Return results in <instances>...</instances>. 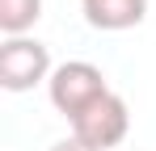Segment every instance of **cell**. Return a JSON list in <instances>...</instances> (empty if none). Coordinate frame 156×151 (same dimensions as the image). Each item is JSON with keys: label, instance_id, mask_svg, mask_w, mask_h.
<instances>
[{"label": "cell", "instance_id": "1", "mask_svg": "<svg viewBox=\"0 0 156 151\" xmlns=\"http://www.w3.org/2000/svg\"><path fill=\"white\" fill-rule=\"evenodd\" d=\"M47 92H51V105L72 122L76 113H84L93 101H101L110 92V84H105L101 67H93V63H84V59H68V63H59L47 80Z\"/></svg>", "mask_w": 156, "mask_h": 151}, {"label": "cell", "instance_id": "2", "mask_svg": "<svg viewBox=\"0 0 156 151\" xmlns=\"http://www.w3.org/2000/svg\"><path fill=\"white\" fill-rule=\"evenodd\" d=\"M51 50L38 38H4L0 42V88L30 92L34 84L51 80Z\"/></svg>", "mask_w": 156, "mask_h": 151}, {"label": "cell", "instance_id": "3", "mask_svg": "<svg viewBox=\"0 0 156 151\" xmlns=\"http://www.w3.org/2000/svg\"><path fill=\"white\" fill-rule=\"evenodd\" d=\"M127 130H131V109H127V101L118 97V92H105L101 101H93L84 113L72 118V139L89 143L93 151L118 147L127 139Z\"/></svg>", "mask_w": 156, "mask_h": 151}, {"label": "cell", "instance_id": "4", "mask_svg": "<svg viewBox=\"0 0 156 151\" xmlns=\"http://www.w3.org/2000/svg\"><path fill=\"white\" fill-rule=\"evenodd\" d=\"M144 17H148V0H89L84 4V21L93 29H105V34L131 29Z\"/></svg>", "mask_w": 156, "mask_h": 151}, {"label": "cell", "instance_id": "5", "mask_svg": "<svg viewBox=\"0 0 156 151\" xmlns=\"http://www.w3.org/2000/svg\"><path fill=\"white\" fill-rule=\"evenodd\" d=\"M42 17V0H0V29L4 38H26V29Z\"/></svg>", "mask_w": 156, "mask_h": 151}, {"label": "cell", "instance_id": "6", "mask_svg": "<svg viewBox=\"0 0 156 151\" xmlns=\"http://www.w3.org/2000/svg\"><path fill=\"white\" fill-rule=\"evenodd\" d=\"M51 151H93V147H89V143H80V139H59Z\"/></svg>", "mask_w": 156, "mask_h": 151}, {"label": "cell", "instance_id": "7", "mask_svg": "<svg viewBox=\"0 0 156 151\" xmlns=\"http://www.w3.org/2000/svg\"><path fill=\"white\" fill-rule=\"evenodd\" d=\"M80 4H89V0H80Z\"/></svg>", "mask_w": 156, "mask_h": 151}]
</instances>
